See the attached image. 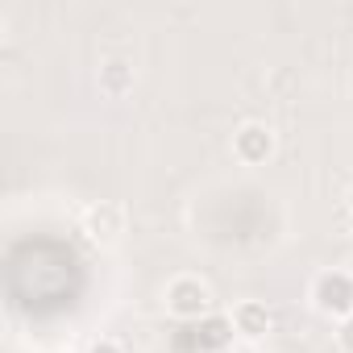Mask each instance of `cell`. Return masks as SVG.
Instances as JSON below:
<instances>
[{"mask_svg":"<svg viewBox=\"0 0 353 353\" xmlns=\"http://www.w3.org/2000/svg\"><path fill=\"white\" fill-rule=\"evenodd\" d=\"M336 345H341V353H353V316L336 324Z\"/></svg>","mask_w":353,"mask_h":353,"instance_id":"cell-8","label":"cell"},{"mask_svg":"<svg viewBox=\"0 0 353 353\" xmlns=\"http://www.w3.org/2000/svg\"><path fill=\"white\" fill-rule=\"evenodd\" d=\"M88 353H125V349H121L112 336H100V341H92V349H88Z\"/></svg>","mask_w":353,"mask_h":353,"instance_id":"cell-9","label":"cell"},{"mask_svg":"<svg viewBox=\"0 0 353 353\" xmlns=\"http://www.w3.org/2000/svg\"><path fill=\"white\" fill-rule=\"evenodd\" d=\"M129 88H133V67H129V63L112 59V63L100 67V92H104V96H125Z\"/></svg>","mask_w":353,"mask_h":353,"instance_id":"cell-7","label":"cell"},{"mask_svg":"<svg viewBox=\"0 0 353 353\" xmlns=\"http://www.w3.org/2000/svg\"><path fill=\"white\" fill-rule=\"evenodd\" d=\"M349 212H353V188H349Z\"/></svg>","mask_w":353,"mask_h":353,"instance_id":"cell-10","label":"cell"},{"mask_svg":"<svg viewBox=\"0 0 353 353\" xmlns=\"http://www.w3.org/2000/svg\"><path fill=\"white\" fill-rule=\"evenodd\" d=\"M208 307H212V295L196 274H179L166 283V312L174 320H204Z\"/></svg>","mask_w":353,"mask_h":353,"instance_id":"cell-2","label":"cell"},{"mask_svg":"<svg viewBox=\"0 0 353 353\" xmlns=\"http://www.w3.org/2000/svg\"><path fill=\"white\" fill-rule=\"evenodd\" d=\"M233 154H237V162H245V166H262V162L274 154V133H270V125L245 121V125L233 133Z\"/></svg>","mask_w":353,"mask_h":353,"instance_id":"cell-4","label":"cell"},{"mask_svg":"<svg viewBox=\"0 0 353 353\" xmlns=\"http://www.w3.org/2000/svg\"><path fill=\"white\" fill-rule=\"evenodd\" d=\"M83 233H88V241H96V245H112V241L125 233V208H121L117 200L92 204V208L83 212Z\"/></svg>","mask_w":353,"mask_h":353,"instance_id":"cell-3","label":"cell"},{"mask_svg":"<svg viewBox=\"0 0 353 353\" xmlns=\"http://www.w3.org/2000/svg\"><path fill=\"white\" fill-rule=\"evenodd\" d=\"M312 307L320 316L332 320H349L353 316V274L345 270H324L312 279Z\"/></svg>","mask_w":353,"mask_h":353,"instance_id":"cell-1","label":"cell"},{"mask_svg":"<svg viewBox=\"0 0 353 353\" xmlns=\"http://www.w3.org/2000/svg\"><path fill=\"white\" fill-rule=\"evenodd\" d=\"M233 328H237V336H245V341H262V336L274 328L270 307H266V303H258V299L237 303V307H233Z\"/></svg>","mask_w":353,"mask_h":353,"instance_id":"cell-5","label":"cell"},{"mask_svg":"<svg viewBox=\"0 0 353 353\" xmlns=\"http://www.w3.org/2000/svg\"><path fill=\"white\" fill-rule=\"evenodd\" d=\"M233 316H204L200 328H196V349L200 353H221L229 341H233Z\"/></svg>","mask_w":353,"mask_h":353,"instance_id":"cell-6","label":"cell"}]
</instances>
